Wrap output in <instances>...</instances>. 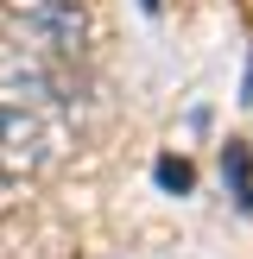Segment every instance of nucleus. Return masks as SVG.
Segmentation results:
<instances>
[{
  "label": "nucleus",
  "mask_w": 253,
  "mask_h": 259,
  "mask_svg": "<svg viewBox=\"0 0 253 259\" xmlns=\"http://www.w3.org/2000/svg\"><path fill=\"white\" fill-rule=\"evenodd\" d=\"M51 158V126L38 120L32 108H13L0 101V184H19L38 164Z\"/></svg>",
  "instance_id": "obj_1"
},
{
  "label": "nucleus",
  "mask_w": 253,
  "mask_h": 259,
  "mask_svg": "<svg viewBox=\"0 0 253 259\" xmlns=\"http://www.w3.org/2000/svg\"><path fill=\"white\" fill-rule=\"evenodd\" d=\"M13 13L25 19V32L51 51H82L89 45V13L82 0H13Z\"/></svg>",
  "instance_id": "obj_2"
},
{
  "label": "nucleus",
  "mask_w": 253,
  "mask_h": 259,
  "mask_svg": "<svg viewBox=\"0 0 253 259\" xmlns=\"http://www.w3.org/2000/svg\"><path fill=\"white\" fill-rule=\"evenodd\" d=\"M158 177H164V184H177V190H184V184H190V164H158Z\"/></svg>",
  "instance_id": "obj_3"
}]
</instances>
